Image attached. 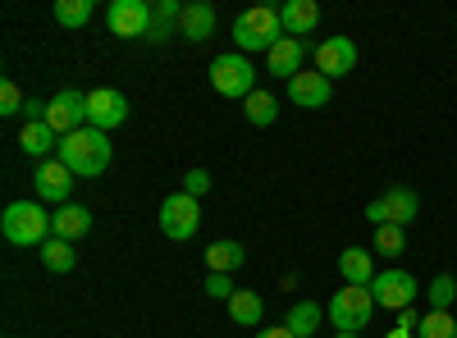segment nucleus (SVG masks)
Here are the masks:
<instances>
[{
	"instance_id": "15",
	"label": "nucleus",
	"mask_w": 457,
	"mask_h": 338,
	"mask_svg": "<svg viewBox=\"0 0 457 338\" xmlns=\"http://www.w3.org/2000/svg\"><path fill=\"white\" fill-rule=\"evenodd\" d=\"M329 96H334V83L325 78V73H316V69L288 78V101L302 105V110H320V105H329Z\"/></svg>"
},
{
	"instance_id": "20",
	"label": "nucleus",
	"mask_w": 457,
	"mask_h": 338,
	"mask_svg": "<svg viewBox=\"0 0 457 338\" xmlns=\"http://www.w3.org/2000/svg\"><path fill=\"white\" fill-rule=\"evenodd\" d=\"M211 32H215V10L206 5V0H187L183 19H179V37L183 42H206Z\"/></svg>"
},
{
	"instance_id": "6",
	"label": "nucleus",
	"mask_w": 457,
	"mask_h": 338,
	"mask_svg": "<svg viewBox=\"0 0 457 338\" xmlns=\"http://www.w3.org/2000/svg\"><path fill=\"white\" fill-rule=\"evenodd\" d=\"M370 297H375V307H385V311H407V307H416V297H421V284H416L411 270L389 266V270L375 275Z\"/></svg>"
},
{
	"instance_id": "9",
	"label": "nucleus",
	"mask_w": 457,
	"mask_h": 338,
	"mask_svg": "<svg viewBox=\"0 0 457 338\" xmlns=\"http://www.w3.org/2000/svg\"><path fill=\"white\" fill-rule=\"evenodd\" d=\"M46 124L55 128V137H69V133L87 128V92L60 87V92L46 101Z\"/></svg>"
},
{
	"instance_id": "17",
	"label": "nucleus",
	"mask_w": 457,
	"mask_h": 338,
	"mask_svg": "<svg viewBox=\"0 0 457 338\" xmlns=\"http://www.w3.org/2000/svg\"><path fill=\"white\" fill-rule=\"evenodd\" d=\"M338 275H343V284H353V288H370L379 270H375V256L366 247H343L338 251Z\"/></svg>"
},
{
	"instance_id": "11",
	"label": "nucleus",
	"mask_w": 457,
	"mask_h": 338,
	"mask_svg": "<svg viewBox=\"0 0 457 338\" xmlns=\"http://www.w3.org/2000/svg\"><path fill=\"white\" fill-rule=\"evenodd\" d=\"M316 73H325V78H348V73L357 69V42L353 37H325V42L316 46Z\"/></svg>"
},
{
	"instance_id": "29",
	"label": "nucleus",
	"mask_w": 457,
	"mask_h": 338,
	"mask_svg": "<svg viewBox=\"0 0 457 338\" xmlns=\"http://www.w3.org/2000/svg\"><path fill=\"white\" fill-rule=\"evenodd\" d=\"M453 302H457V279L444 270V275L430 279V311H448Z\"/></svg>"
},
{
	"instance_id": "33",
	"label": "nucleus",
	"mask_w": 457,
	"mask_h": 338,
	"mask_svg": "<svg viewBox=\"0 0 457 338\" xmlns=\"http://www.w3.org/2000/svg\"><path fill=\"white\" fill-rule=\"evenodd\" d=\"M183 193L202 202V197L211 193V174H206V169H187V174H183Z\"/></svg>"
},
{
	"instance_id": "24",
	"label": "nucleus",
	"mask_w": 457,
	"mask_h": 338,
	"mask_svg": "<svg viewBox=\"0 0 457 338\" xmlns=\"http://www.w3.org/2000/svg\"><path fill=\"white\" fill-rule=\"evenodd\" d=\"M243 115H247V124H252V128H270V124L279 120V96L256 87V92L243 101Z\"/></svg>"
},
{
	"instance_id": "31",
	"label": "nucleus",
	"mask_w": 457,
	"mask_h": 338,
	"mask_svg": "<svg viewBox=\"0 0 457 338\" xmlns=\"http://www.w3.org/2000/svg\"><path fill=\"white\" fill-rule=\"evenodd\" d=\"M234 293H238L234 275H206V297H211V302H228Z\"/></svg>"
},
{
	"instance_id": "10",
	"label": "nucleus",
	"mask_w": 457,
	"mask_h": 338,
	"mask_svg": "<svg viewBox=\"0 0 457 338\" xmlns=\"http://www.w3.org/2000/svg\"><path fill=\"white\" fill-rule=\"evenodd\" d=\"M105 28H110V37H124V42H133V37L146 42L151 5H146V0H114V5L105 10Z\"/></svg>"
},
{
	"instance_id": "30",
	"label": "nucleus",
	"mask_w": 457,
	"mask_h": 338,
	"mask_svg": "<svg viewBox=\"0 0 457 338\" xmlns=\"http://www.w3.org/2000/svg\"><path fill=\"white\" fill-rule=\"evenodd\" d=\"M403 247H407V229H398V224L375 229V251L379 256H403Z\"/></svg>"
},
{
	"instance_id": "19",
	"label": "nucleus",
	"mask_w": 457,
	"mask_h": 338,
	"mask_svg": "<svg viewBox=\"0 0 457 338\" xmlns=\"http://www.w3.org/2000/svg\"><path fill=\"white\" fill-rule=\"evenodd\" d=\"M83 234H92V210L79 206V202H69L51 215V238H64V243H79Z\"/></svg>"
},
{
	"instance_id": "13",
	"label": "nucleus",
	"mask_w": 457,
	"mask_h": 338,
	"mask_svg": "<svg viewBox=\"0 0 457 338\" xmlns=\"http://www.w3.org/2000/svg\"><path fill=\"white\" fill-rule=\"evenodd\" d=\"M73 178H79V174H73L64 161H42V165H37L32 169V183H37V197H42V202H55V206H69V193H73Z\"/></svg>"
},
{
	"instance_id": "18",
	"label": "nucleus",
	"mask_w": 457,
	"mask_h": 338,
	"mask_svg": "<svg viewBox=\"0 0 457 338\" xmlns=\"http://www.w3.org/2000/svg\"><path fill=\"white\" fill-rule=\"evenodd\" d=\"M19 146H23V156H32L37 165H42V161H51V152H60V137H55V128L46 120H28L23 133H19Z\"/></svg>"
},
{
	"instance_id": "12",
	"label": "nucleus",
	"mask_w": 457,
	"mask_h": 338,
	"mask_svg": "<svg viewBox=\"0 0 457 338\" xmlns=\"http://www.w3.org/2000/svg\"><path fill=\"white\" fill-rule=\"evenodd\" d=\"M124 120H129V96L124 92H114V87L87 92V128L110 133V128H120Z\"/></svg>"
},
{
	"instance_id": "26",
	"label": "nucleus",
	"mask_w": 457,
	"mask_h": 338,
	"mask_svg": "<svg viewBox=\"0 0 457 338\" xmlns=\"http://www.w3.org/2000/svg\"><path fill=\"white\" fill-rule=\"evenodd\" d=\"M284 325H288L297 338H316V329H320V307H316V302H293V311L284 316Z\"/></svg>"
},
{
	"instance_id": "32",
	"label": "nucleus",
	"mask_w": 457,
	"mask_h": 338,
	"mask_svg": "<svg viewBox=\"0 0 457 338\" xmlns=\"http://www.w3.org/2000/svg\"><path fill=\"white\" fill-rule=\"evenodd\" d=\"M23 105H28V101H23L19 83H10V78L0 83V115H23Z\"/></svg>"
},
{
	"instance_id": "2",
	"label": "nucleus",
	"mask_w": 457,
	"mask_h": 338,
	"mask_svg": "<svg viewBox=\"0 0 457 338\" xmlns=\"http://www.w3.org/2000/svg\"><path fill=\"white\" fill-rule=\"evenodd\" d=\"M275 42H284V23H279L275 5H252V10H243L234 19V46H238V55H256V51L270 55Z\"/></svg>"
},
{
	"instance_id": "1",
	"label": "nucleus",
	"mask_w": 457,
	"mask_h": 338,
	"mask_svg": "<svg viewBox=\"0 0 457 338\" xmlns=\"http://www.w3.org/2000/svg\"><path fill=\"white\" fill-rule=\"evenodd\" d=\"M110 156H114L110 137L101 128H79V133L60 137V152H55V161H64L79 178H101L110 169Z\"/></svg>"
},
{
	"instance_id": "8",
	"label": "nucleus",
	"mask_w": 457,
	"mask_h": 338,
	"mask_svg": "<svg viewBox=\"0 0 457 338\" xmlns=\"http://www.w3.org/2000/svg\"><path fill=\"white\" fill-rule=\"evenodd\" d=\"M421 215V197L411 193V187H389L385 197H375L366 206V219L375 224V229H385V224H398V229H407V224Z\"/></svg>"
},
{
	"instance_id": "7",
	"label": "nucleus",
	"mask_w": 457,
	"mask_h": 338,
	"mask_svg": "<svg viewBox=\"0 0 457 338\" xmlns=\"http://www.w3.org/2000/svg\"><path fill=\"white\" fill-rule=\"evenodd\" d=\"M197 229H202V206H197V197L170 193V197L161 202V234H165L170 243H187Z\"/></svg>"
},
{
	"instance_id": "25",
	"label": "nucleus",
	"mask_w": 457,
	"mask_h": 338,
	"mask_svg": "<svg viewBox=\"0 0 457 338\" xmlns=\"http://www.w3.org/2000/svg\"><path fill=\"white\" fill-rule=\"evenodd\" d=\"M37 256H42V266L51 275H69L73 266H79V251H73V243H64V238H46L42 247H37Z\"/></svg>"
},
{
	"instance_id": "21",
	"label": "nucleus",
	"mask_w": 457,
	"mask_h": 338,
	"mask_svg": "<svg viewBox=\"0 0 457 338\" xmlns=\"http://www.w3.org/2000/svg\"><path fill=\"white\" fill-rule=\"evenodd\" d=\"M247 266V247L234 243V238H220L206 247V275H234Z\"/></svg>"
},
{
	"instance_id": "36",
	"label": "nucleus",
	"mask_w": 457,
	"mask_h": 338,
	"mask_svg": "<svg viewBox=\"0 0 457 338\" xmlns=\"http://www.w3.org/2000/svg\"><path fill=\"white\" fill-rule=\"evenodd\" d=\"M256 338H297L288 325H275V329H256Z\"/></svg>"
},
{
	"instance_id": "27",
	"label": "nucleus",
	"mask_w": 457,
	"mask_h": 338,
	"mask_svg": "<svg viewBox=\"0 0 457 338\" xmlns=\"http://www.w3.org/2000/svg\"><path fill=\"white\" fill-rule=\"evenodd\" d=\"M416 338H457L453 311H426L421 325H416Z\"/></svg>"
},
{
	"instance_id": "34",
	"label": "nucleus",
	"mask_w": 457,
	"mask_h": 338,
	"mask_svg": "<svg viewBox=\"0 0 457 338\" xmlns=\"http://www.w3.org/2000/svg\"><path fill=\"white\" fill-rule=\"evenodd\" d=\"M421 316H426V311H416V307L398 311V329H411V334H416V325H421Z\"/></svg>"
},
{
	"instance_id": "22",
	"label": "nucleus",
	"mask_w": 457,
	"mask_h": 338,
	"mask_svg": "<svg viewBox=\"0 0 457 338\" xmlns=\"http://www.w3.org/2000/svg\"><path fill=\"white\" fill-rule=\"evenodd\" d=\"M265 316V302H261V293L256 288H238L234 297H228V320L243 325V329H256Z\"/></svg>"
},
{
	"instance_id": "28",
	"label": "nucleus",
	"mask_w": 457,
	"mask_h": 338,
	"mask_svg": "<svg viewBox=\"0 0 457 338\" xmlns=\"http://www.w3.org/2000/svg\"><path fill=\"white\" fill-rule=\"evenodd\" d=\"M92 0H60V5H55V23L60 28H83L87 19H92Z\"/></svg>"
},
{
	"instance_id": "3",
	"label": "nucleus",
	"mask_w": 457,
	"mask_h": 338,
	"mask_svg": "<svg viewBox=\"0 0 457 338\" xmlns=\"http://www.w3.org/2000/svg\"><path fill=\"white\" fill-rule=\"evenodd\" d=\"M0 234L14 247H42L51 238V215L37 202H10L5 215H0Z\"/></svg>"
},
{
	"instance_id": "16",
	"label": "nucleus",
	"mask_w": 457,
	"mask_h": 338,
	"mask_svg": "<svg viewBox=\"0 0 457 338\" xmlns=\"http://www.w3.org/2000/svg\"><path fill=\"white\" fill-rule=\"evenodd\" d=\"M279 23H284V37L307 42V37L320 28V5H316V0H284V5H279Z\"/></svg>"
},
{
	"instance_id": "5",
	"label": "nucleus",
	"mask_w": 457,
	"mask_h": 338,
	"mask_svg": "<svg viewBox=\"0 0 457 338\" xmlns=\"http://www.w3.org/2000/svg\"><path fill=\"white\" fill-rule=\"evenodd\" d=\"M211 87H215L220 96H228V101H247V96L256 92V69H252V60L238 55V51L215 55V60H211Z\"/></svg>"
},
{
	"instance_id": "37",
	"label": "nucleus",
	"mask_w": 457,
	"mask_h": 338,
	"mask_svg": "<svg viewBox=\"0 0 457 338\" xmlns=\"http://www.w3.org/2000/svg\"><path fill=\"white\" fill-rule=\"evenodd\" d=\"M385 338H416V334H411V329H398V325H394V329H389Z\"/></svg>"
},
{
	"instance_id": "38",
	"label": "nucleus",
	"mask_w": 457,
	"mask_h": 338,
	"mask_svg": "<svg viewBox=\"0 0 457 338\" xmlns=\"http://www.w3.org/2000/svg\"><path fill=\"white\" fill-rule=\"evenodd\" d=\"M334 338H361V334H338V329H334Z\"/></svg>"
},
{
	"instance_id": "4",
	"label": "nucleus",
	"mask_w": 457,
	"mask_h": 338,
	"mask_svg": "<svg viewBox=\"0 0 457 338\" xmlns=\"http://www.w3.org/2000/svg\"><path fill=\"white\" fill-rule=\"evenodd\" d=\"M325 316H329V325H334L338 334H361V329L370 325V316H375V297H370V288L343 284V288L329 297Z\"/></svg>"
},
{
	"instance_id": "23",
	"label": "nucleus",
	"mask_w": 457,
	"mask_h": 338,
	"mask_svg": "<svg viewBox=\"0 0 457 338\" xmlns=\"http://www.w3.org/2000/svg\"><path fill=\"white\" fill-rule=\"evenodd\" d=\"M179 19H183V5H174V0H156V5H151V32H146V42H151V46L170 42L174 28H179Z\"/></svg>"
},
{
	"instance_id": "14",
	"label": "nucleus",
	"mask_w": 457,
	"mask_h": 338,
	"mask_svg": "<svg viewBox=\"0 0 457 338\" xmlns=\"http://www.w3.org/2000/svg\"><path fill=\"white\" fill-rule=\"evenodd\" d=\"M316 55L312 42H297V37H284V42L270 46V55H265V73H275V78H297L302 73V60Z\"/></svg>"
},
{
	"instance_id": "35",
	"label": "nucleus",
	"mask_w": 457,
	"mask_h": 338,
	"mask_svg": "<svg viewBox=\"0 0 457 338\" xmlns=\"http://www.w3.org/2000/svg\"><path fill=\"white\" fill-rule=\"evenodd\" d=\"M23 115H28V120H46V101H37V96H28V105H23Z\"/></svg>"
}]
</instances>
